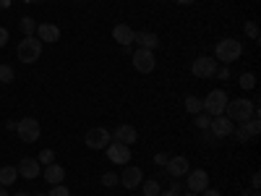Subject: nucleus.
<instances>
[{
	"label": "nucleus",
	"instance_id": "nucleus-41",
	"mask_svg": "<svg viewBox=\"0 0 261 196\" xmlns=\"http://www.w3.org/2000/svg\"><path fill=\"white\" fill-rule=\"evenodd\" d=\"M0 196H8V191H6V186H0Z\"/></svg>",
	"mask_w": 261,
	"mask_h": 196
},
{
	"label": "nucleus",
	"instance_id": "nucleus-16",
	"mask_svg": "<svg viewBox=\"0 0 261 196\" xmlns=\"http://www.w3.org/2000/svg\"><path fill=\"white\" fill-rule=\"evenodd\" d=\"M134 29H130L128 24H118L115 29H113V39L118 42V45L120 47H130V45H134Z\"/></svg>",
	"mask_w": 261,
	"mask_h": 196
},
{
	"label": "nucleus",
	"instance_id": "nucleus-10",
	"mask_svg": "<svg viewBox=\"0 0 261 196\" xmlns=\"http://www.w3.org/2000/svg\"><path fill=\"white\" fill-rule=\"evenodd\" d=\"M118 178H120V186H123V188L134 191V188H139V186H141L144 173H141V167H136V165H125V170L120 173Z\"/></svg>",
	"mask_w": 261,
	"mask_h": 196
},
{
	"label": "nucleus",
	"instance_id": "nucleus-20",
	"mask_svg": "<svg viewBox=\"0 0 261 196\" xmlns=\"http://www.w3.org/2000/svg\"><path fill=\"white\" fill-rule=\"evenodd\" d=\"M16 178H18V170L13 167V165H3L0 167V186H11V183H16Z\"/></svg>",
	"mask_w": 261,
	"mask_h": 196
},
{
	"label": "nucleus",
	"instance_id": "nucleus-37",
	"mask_svg": "<svg viewBox=\"0 0 261 196\" xmlns=\"http://www.w3.org/2000/svg\"><path fill=\"white\" fill-rule=\"evenodd\" d=\"M201 193H204V196H220V191H214V188H204Z\"/></svg>",
	"mask_w": 261,
	"mask_h": 196
},
{
	"label": "nucleus",
	"instance_id": "nucleus-33",
	"mask_svg": "<svg viewBox=\"0 0 261 196\" xmlns=\"http://www.w3.org/2000/svg\"><path fill=\"white\" fill-rule=\"evenodd\" d=\"M167 160H170V157L165 155V152H160V155H154V165H157V167H165V165H167Z\"/></svg>",
	"mask_w": 261,
	"mask_h": 196
},
{
	"label": "nucleus",
	"instance_id": "nucleus-42",
	"mask_svg": "<svg viewBox=\"0 0 261 196\" xmlns=\"http://www.w3.org/2000/svg\"><path fill=\"white\" fill-rule=\"evenodd\" d=\"M16 196H29V193H24V191H18V193H16Z\"/></svg>",
	"mask_w": 261,
	"mask_h": 196
},
{
	"label": "nucleus",
	"instance_id": "nucleus-26",
	"mask_svg": "<svg viewBox=\"0 0 261 196\" xmlns=\"http://www.w3.org/2000/svg\"><path fill=\"white\" fill-rule=\"evenodd\" d=\"M232 136L241 141V144H246V141H251V136H248V131H246V126L243 123H238L235 126V131H232Z\"/></svg>",
	"mask_w": 261,
	"mask_h": 196
},
{
	"label": "nucleus",
	"instance_id": "nucleus-8",
	"mask_svg": "<svg viewBox=\"0 0 261 196\" xmlns=\"http://www.w3.org/2000/svg\"><path fill=\"white\" fill-rule=\"evenodd\" d=\"M214 71H217V60L209 58V55H199V58L191 63V74L196 79H212Z\"/></svg>",
	"mask_w": 261,
	"mask_h": 196
},
{
	"label": "nucleus",
	"instance_id": "nucleus-40",
	"mask_svg": "<svg viewBox=\"0 0 261 196\" xmlns=\"http://www.w3.org/2000/svg\"><path fill=\"white\" fill-rule=\"evenodd\" d=\"M160 196H178V193H172V191H160Z\"/></svg>",
	"mask_w": 261,
	"mask_h": 196
},
{
	"label": "nucleus",
	"instance_id": "nucleus-4",
	"mask_svg": "<svg viewBox=\"0 0 261 196\" xmlns=\"http://www.w3.org/2000/svg\"><path fill=\"white\" fill-rule=\"evenodd\" d=\"M18 60L21 63H37L42 58V42L37 37H24L18 42Z\"/></svg>",
	"mask_w": 261,
	"mask_h": 196
},
{
	"label": "nucleus",
	"instance_id": "nucleus-18",
	"mask_svg": "<svg viewBox=\"0 0 261 196\" xmlns=\"http://www.w3.org/2000/svg\"><path fill=\"white\" fill-rule=\"evenodd\" d=\"M34 37H37L39 42H58V39H60V29H58L55 24H39Z\"/></svg>",
	"mask_w": 261,
	"mask_h": 196
},
{
	"label": "nucleus",
	"instance_id": "nucleus-39",
	"mask_svg": "<svg viewBox=\"0 0 261 196\" xmlns=\"http://www.w3.org/2000/svg\"><path fill=\"white\" fill-rule=\"evenodd\" d=\"M175 3H180V6H191L193 0H175Z\"/></svg>",
	"mask_w": 261,
	"mask_h": 196
},
{
	"label": "nucleus",
	"instance_id": "nucleus-31",
	"mask_svg": "<svg viewBox=\"0 0 261 196\" xmlns=\"http://www.w3.org/2000/svg\"><path fill=\"white\" fill-rule=\"evenodd\" d=\"M241 86H243V89H253V86H256V76L243 71V76H241Z\"/></svg>",
	"mask_w": 261,
	"mask_h": 196
},
{
	"label": "nucleus",
	"instance_id": "nucleus-46",
	"mask_svg": "<svg viewBox=\"0 0 261 196\" xmlns=\"http://www.w3.org/2000/svg\"><path fill=\"white\" fill-rule=\"evenodd\" d=\"M160 3H165V0H160Z\"/></svg>",
	"mask_w": 261,
	"mask_h": 196
},
{
	"label": "nucleus",
	"instance_id": "nucleus-43",
	"mask_svg": "<svg viewBox=\"0 0 261 196\" xmlns=\"http://www.w3.org/2000/svg\"><path fill=\"white\" fill-rule=\"evenodd\" d=\"M186 196H199V193H191V191H188V193H186Z\"/></svg>",
	"mask_w": 261,
	"mask_h": 196
},
{
	"label": "nucleus",
	"instance_id": "nucleus-22",
	"mask_svg": "<svg viewBox=\"0 0 261 196\" xmlns=\"http://www.w3.org/2000/svg\"><path fill=\"white\" fill-rule=\"evenodd\" d=\"M21 32H24V37H34L37 34V21L32 16H24L21 18Z\"/></svg>",
	"mask_w": 261,
	"mask_h": 196
},
{
	"label": "nucleus",
	"instance_id": "nucleus-14",
	"mask_svg": "<svg viewBox=\"0 0 261 196\" xmlns=\"http://www.w3.org/2000/svg\"><path fill=\"white\" fill-rule=\"evenodd\" d=\"M18 176L21 178H27V181H34L37 176H39V173H42V165L37 162V157H24V160H21L18 162Z\"/></svg>",
	"mask_w": 261,
	"mask_h": 196
},
{
	"label": "nucleus",
	"instance_id": "nucleus-3",
	"mask_svg": "<svg viewBox=\"0 0 261 196\" xmlns=\"http://www.w3.org/2000/svg\"><path fill=\"white\" fill-rule=\"evenodd\" d=\"M227 100H230V97H227L225 89H212V92L201 100V102H204V113L212 115V118H214V115H225Z\"/></svg>",
	"mask_w": 261,
	"mask_h": 196
},
{
	"label": "nucleus",
	"instance_id": "nucleus-13",
	"mask_svg": "<svg viewBox=\"0 0 261 196\" xmlns=\"http://www.w3.org/2000/svg\"><path fill=\"white\" fill-rule=\"evenodd\" d=\"M113 141H120V144L130 146V144H136V141H139V131H136L134 126H130V123H123V126H118V128H115Z\"/></svg>",
	"mask_w": 261,
	"mask_h": 196
},
{
	"label": "nucleus",
	"instance_id": "nucleus-38",
	"mask_svg": "<svg viewBox=\"0 0 261 196\" xmlns=\"http://www.w3.org/2000/svg\"><path fill=\"white\" fill-rule=\"evenodd\" d=\"M6 8H11V0H0V11H6Z\"/></svg>",
	"mask_w": 261,
	"mask_h": 196
},
{
	"label": "nucleus",
	"instance_id": "nucleus-7",
	"mask_svg": "<svg viewBox=\"0 0 261 196\" xmlns=\"http://www.w3.org/2000/svg\"><path fill=\"white\" fill-rule=\"evenodd\" d=\"M113 141V134L107 128H89L86 131V136H84V144L89 146V149H107V144Z\"/></svg>",
	"mask_w": 261,
	"mask_h": 196
},
{
	"label": "nucleus",
	"instance_id": "nucleus-30",
	"mask_svg": "<svg viewBox=\"0 0 261 196\" xmlns=\"http://www.w3.org/2000/svg\"><path fill=\"white\" fill-rule=\"evenodd\" d=\"M118 183H120V178L115 176V173H105V176H102V186H107V188H113Z\"/></svg>",
	"mask_w": 261,
	"mask_h": 196
},
{
	"label": "nucleus",
	"instance_id": "nucleus-25",
	"mask_svg": "<svg viewBox=\"0 0 261 196\" xmlns=\"http://www.w3.org/2000/svg\"><path fill=\"white\" fill-rule=\"evenodd\" d=\"M243 32H246V37L248 39H258V24H256V21H246V24H243Z\"/></svg>",
	"mask_w": 261,
	"mask_h": 196
},
{
	"label": "nucleus",
	"instance_id": "nucleus-6",
	"mask_svg": "<svg viewBox=\"0 0 261 196\" xmlns=\"http://www.w3.org/2000/svg\"><path fill=\"white\" fill-rule=\"evenodd\" d=\"M130 63H134V68L139 74H151L157 68V58H154V50H144L139 47L134 55H130Z\"/></svg>",
	"mask_w": 261,
	"mask_h": 196
},
{
	"label": "nucleus",
	"instance_id": "nucleus-23",
	"mask_svg": "<svg viewBox=\"0 0 261 196\" xmlns=\"http://www.w3.org/2000/svg\"><path fill=\"white\" fill-rule=\"evenodd\" d=\"M160 191H162V183L154 181V178L144 183V196H160Z\"/></svg>",
	"mask_w": 261,
	"mask_h": 196
},
{
	"label": "nucleus",
	"instance_id": "nucleus-27",
	"mask_svg": "<svg viewBox=\"0 0 261 196\" xmlns=\"http://www.w3.org/2000/svg\"><path fill=\"white\" fill-rule=\"evenodd\" d=\"M37 162H39V165H53V162H55V152H53V149H42L39 157H37Z\"/></svg>",
	"mask_w": 261,
	"mask_h": 196
},
{
	"label": "nucleus",
	"instance_id": "nucleus-28",
	"mask_svg": "<svg viewBox=\"0 0 261 196\" xmlns=\"http://www.w3.org/2000/svg\"><path fill=\"white\" fill-rule=\"evenodd\" d=\"M13 81V68L6 63H0V84H11Z\"/></svg>",
	"mask_w": 261,
	"mask_h": 196
},
{
	"label": "nucleus",
	"instance_id": "nucleus-36",
	"mask_svg": "<svg viewBox=\"0 0 261 196\" xmlns=\"http://www.w3.org/2000/svg\"><path fill=\"white\" fill-rule=\"evenodd\" d=\"M251 186L258 191V186H261V176H258V173H253V178H251Z\"/></svg>",
	"mask_w": 261,
	"mask_h": 196
},
{
	"label": "nucleus",
	"instance_id": "nucleus-24",
	"mask_svg": "<svg viewBox=\"0 0 261 196\" xmlns=\"http://www.w3.org/2000/svg\"><path fill=\"white\" fill-rule=\"evenodd\" d=\"M243 126H246V131H248V136H251V139H256V136H258V131H261V123H258V118H256V115H253V118H248V120H246Z\"/></svg>",
	"mask_w": 261,
	"mask_h": 196
},
{
	"label": "nucleus",
	"instance_id": "nucleus-44",
	"mask_svg": "<svg viewBox=\"0 0 261 196\" xmlns=\"http://www.w3.org/2000/svg\"><path fill=\"white\" fill-rule=\"evenodd\" d=\"M37 196H47V193H37Z\"/></svg>",
	"mask_w": 261,
	"mask_h": 196
},
{
	"label": "nucleus",
	"instance_id": "nucleus-35",
	"mask_svg": "<svg viewBox=\"0 0 261 196\" xmlns=\"http://www.w3.org/2000/svg\"><path fill=\"white\" fill-rule=\"evenodd\" d=\"M6 42H8V29H6V27H0V47H3Z\"/></svg>",
	"mask_w": 261,
	"mask_h": 196
},
{
	"label": "nucleus",
	"instance_id": "nucleus-12",
	"mask_svg": "<svg viewBox=\"0 0 261 196\" xmlns=\"http://www.w3.org/2000/svg\"><path fill=\"white\" fill-rule=\"evenodd\" d=\"M186 176H188L186 183H188V191L191 193H201L204 188H209V173L206 170H201V167L199 170H188Z\"/></svg>",
	"mask_w": 261,
	"mask_h": 196
},
{
	"label": "nucleus",
	"instance_id": "nucleus-45",
	"mask_svg": "<svg viewBox=\"0 0 261 196\" xmlns=\"http://www.w3.org/2000/svg\"><path fill=\"white\" fill-rule=\"evenodd\" d=\"M253 196H258V191H256V193H253Z\"/></svg>",
	"mask_w": 261,
	"mask_h": 196
},
{
	"label": "nucleus",
	"instance_id": "nucleus-5",
	"mask_svg": "<svg viewBox=\"0 0 261 196\" xmlns=\"http://www.w3.org/2000/svg\"><path fill=\"white\" fill-rule=\"evenodd\" d=\"M16 134H18V139L24 144H34L42 136V126H39L37 118H24V120L16 123Z\"/></svg>",
	"mask_w": 261,
	"mask_h": 196
},
{
	"label": "nucleus",
	"instance_id": "nucleus-1",
	"mask_svg": "<svg viewBox=\"0 0 261 196\" xmlns=\"http://www.w3.org/2000/svg\"><path fill=\"white\" fill-rule=\"evenodd\" d=\"M225 115L232 120V123H246L248 118H258V105L253 100H227V107H225Z\"/></svg>",
	"mask_w": 261,
	"mask_h": 196
},
{
	"label": "nucleus",
	"instance_id": "nucleus-9",
	"mask_svg": "<svg viewBox=\"0 0 261 196\" xmlns=\"http://www.w3.org/2000/svg\"><path fill=\"white\" fill-rule=\"evenodd\" d=\"M105 152H107V160L115 162V165H128L130 162V146H125L120 141H110Z\"/></svg>",
	"mask_w": 261,
	"mask_h": 196
},
{
	"label": "nucleus",
	"instance_id": "nucleus-34",
	"mask_svg": "<svg viewBox=\"0 0 261 196\" xmlns=\"http://www.w3.org/2000/svg\"><path fill=\"white\" fill-rule=\"evenodd\" d=\"M214 76H217V79H230V68H227V65H222V68L214 71Z\"/></svg>",
	"mask_w": 261,
	"mask_h": 196
},
{
	"label": "nucleus",
	"instance_id": "nucleus-19",
	"mask_svg": "<svg viewBox=\"0 0 261 196\" xmlns=\"http://www.w3.org/2000/svg\"><path fill=\"white\" fill-rule=\"evenodd\" d=\"M45 181H47V183H53V186L63 183V181H65V170H63L58 162H53V165H45Z\"/></svg>",
	"mask_w": 261,
	"mask_h": 196
},
{
	"label": "nucleus",
	"instance_id": "nucleus-17",
	"mask_svg": "<svg viewBox=\"0 0 261 196\" xmlns=\"http://www.w3.org/2000/svg\"><path fill=\"white\" fill-rule=\"evenodd\" d=\"M134 42H136L139 47H144V50H157L160 47V37L154 32H136L134 34Z\"/></svg>",
	"mask_w": 261,
	"mask_h": 196
},
{
	"label": "nucleus",
	"instance_id": "nucleus-32",
	"mask_svg": "<svg viewBox=\"0 0 261 196\" xmlns=\"http://www.w3.org/2000/svg\"><path fill=\"white\" fill-rule=\"evenodd\" d=\"M47 196H71V191L65 188L63 183H58V186H53V188L47 191Z\"/></svg>",
	"mask_w": 261,
	"mask_h": 196
},
{
	"label": "nucleus",
	"instance_id": "nucleus-11",
	"mask_svg": "<svg viewBox=\"0 0 261 196\" xmlns=\"http://www.w3.org/2000/svg\"><path fill=\"white\" fill-rule=\"evenodd\" d=\"M209 131L217 136V139H227L232 136V131H235V123L227 118V115H214L212 123H209Z\"/></svg>",
	"mask_w": 261,
	"mask_h": 196
},
{
	"label": "nucleus",
	"instance_id": "nucleus-21",
	"mask_svg": "<svg viewBox=\"0 0 261 196\" xmlns=\"http://www.w3.org/2000/svg\"><path fill=\"white\" fill-rule=\"evenodd\" d=\"M183 107H186V113H191V115H199V113H204V102L199 100V97H186V102H183Z\"/></svg>",
	"mask_w": 261,
	"mask_h": 196
},
{
	"label": "nucleus",
	"instance_id": "nucleus-2",
	"mask_svg": "<svg viewBox=\"0 0 261 196\" xmlns=\"http://www.w3.org/2000/svg\"><path fill=\"white\" fill-rule=\"evenodd\" d=\"M241 53H243V45H241V42L232 39V37H225V39L217 42V47H214V60H222V63L227 65V63H235L238 58H241Z\"/></svg>",
	"mask_w": 261,
	"mask_h": 196
},
{
	"label": "nucleus",
	"instance_id": "nucleus-15",
	"mask_svg": "<svg viewBox=\"0 0 261 196\" xmlns=\"http://www.w3.org/2000/svg\"><path fill=\"white\" fill-rule=\"evenodd\" d=\"M165 170H167V176H170V178H183L186 173L191 170V165H188V160L180 155V157H170L167 165H165Z\"/></svg>",
	"mask_w": 261,
	"mask_h": 196
},
{
	"label": "nucleus",
	"instance_id": "nucleus-29",
	"mask_svg": "<svg viewBox=\"0 0 261 196\" xmlns=\"http://www.w3.org/2000/svg\"><path fill=\"white\" fill-rule=\"evenodd\" d=\"M193 123L199 126L201 131H206V128H209V123H212V115H206V113H199V115H193Z\"/></svg>",
	"mask_w": 261,
	"mask_h": 196
}]
</instances>
